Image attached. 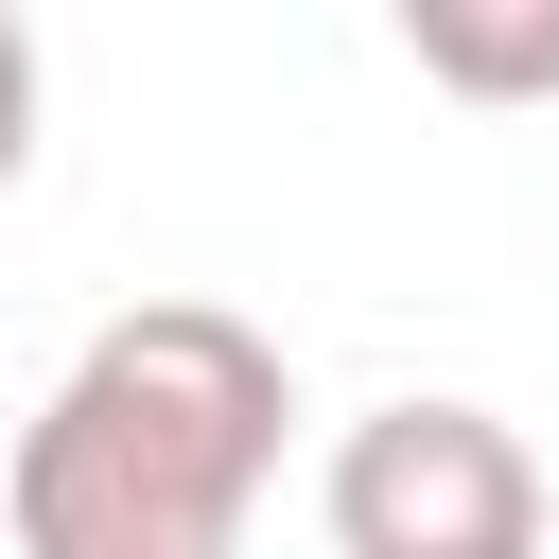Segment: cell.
Returning a JSON list of instances; mask_svg holds the SVG:
<instances>
[{"instance_id":"277c9868","label":"cell","mask_w":559,"mask_h":559,"mask_svg":"<svg viewBox=\"0 0 559 559\" xmlns=\"http://www.w3.org/2000/svg\"><path fill=\"white\" fill-rule=\"evenodd\" d=\"M17 175H35V35L0 17V192H17Z\"/></svg>"},{"instance_id":"7a4b0ae2","label":"cell","mask_w":559,"mask_h":559,"mask_svg":"<svg viewBox=\"0 0 559 559\" xmlns=\"http://www.w3.org/2000/svg\"><path fill=\"white\" fill-rule=\"evenodd\" d=\"M332 559H542V454L489 402H384L314 472Z\"/></svg>"},{"instance_id":"3957f363","label":"cell","mask_w":559,"mask_h":559,"mask_svg":"<svg viewBox=\"0 0 559 559\" xmlns=\"http://www.w3.org/2000/svg\"><path fill=\"white\" fill-rule=\"evenodd\" d=\"M402 52L454 105H559V0H402Z\"/></svg>"},{"instance_id":"6da1fadb","label":"cell","mask_w":559,"mask_h":559,"mask_svg":"<svg viewBox=\"0 0 559 559\" xmlns=\"http://www.w3.org/2000/svg\"><path fill=\"white\" fill-rule=\"evenodd\" d=\"M280 419H297L280 332H245L227 297H140L17 419L0 524L17 559H245L280 489Z\"/></svg>"}]
</instances>
